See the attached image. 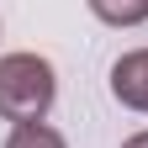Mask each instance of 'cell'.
Listing matches in <instances>:
<instances>
[{"instance_id":"277c9868","label":"cell","mask_w":148,"mask_h":148,"mask_svg":"<svg viewBox=\"0 0 148 148\" xmlns=\"http://www.w3.org/2000/svg\"><path fill=\"white\" fill-rule=\"evenodd\" d=\"M5 148H69L58 127H48V122H27V127H11V138Z\"/></svg>"},{"instance_id":"6da1fadb","label":"cell","mask_w":148,"mask_h":148,"mask_svg":"<svg viewBox=\"0 0 148 148\" xmlns=\"http://www.w3.org/2000/svg\"><path fill=\"white\" fill-rule=\"evenodd\" d=\"M58 101V74L42 53H0V122H48Z\"/></svg>"},{"instance_id":"3957f363","label":"cell","mask_w":148,"mask_h":148,"mask_svg":"<svg viewBox=\"0 0 148 148\" xmlns=\"http://www.w3.org/2000/svg\"><path fill=\"white\" fill-rule=\"evenodd\" d=\"M85 5L106 27H138V21H148V0H85Z\"/></svg>"},{"instance_id":"7a4b0ae2","label":"cell","mask_w":148,"mask_h":148,"mask_svg":"<svg viewBox=\"0 0 148 148\" xmlns=\"http://www.w3.org/2000/svg\"><path fill=\"white\" fill-rule=\"evenodd\" d=\"M111 95L127 111H148V48H132L111 64Z\"/></svg>"},{"instance_id":"5b68a950","label":"cell","mask_w":148,"mask_h":148,"mask_svg":"<svg viewBox=\"0 0 148 148\" xmlns=\"http://www.w3.org/2000/svg\"><path fill=\"white\" fill-rule=\"evenodd\" d=\"M122 148H148V132H132V138H127Z\"/></svg>"}]
</instances>
